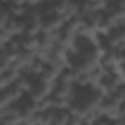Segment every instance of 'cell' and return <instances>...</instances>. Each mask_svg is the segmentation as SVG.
<instances>
[{"instance_id": "obj_7", "label": "cell", "mask_w": 125, "mask_h": 125, "mask_svg": "<svg viewBox=\"0 0 125 125\" xmlns=\"http://www.w3.org/2000/svg\"><path fill=\"white\" fill-rule=\"evenodd\" d=\"M64 125H86V121L80 119L78 115H74V113L68 109V117H66V123H64Z\"/></svg>"}, {"instance_id": "obj_5", "label": "cell", "mask_w": 125, "mask_h": 125, "mask_svg": "<svg viewBox=\"0 0 125 125\" xmlns=\"http://www.w3.org/2000/svg\"><path fill=\"white\" fill-rule=\"evenodd\" d=\"M23 96H25V94H23L21 90H18L14 84H10V86L2 88V90H0V109L14 107V105L23 98Z\"/></svg>"}, {"instance_id": "obj_4", "label": "cell", "mask_w": 125, "mask_h": 125, "mask_svg": "<svg viewBox=\"0 0 125 125\" xmlns=\"http://www.w3.org/2000/svg\"><path fill=\"white\" fill-rule=\"evenodd\" d=\"M12 109H14V113L18 115V119H20V121H29V119L39 111L37 104H35V102H31L27 96H23V98H21V100L12 107Z\"/></svg>"}, {"instance_id": "obj_8", "label": "cell", "mask_w": 125, "mask_h": 125, "mask_svg": "<svg viewBox=\"0 0 125 125\" xmlns=\"http://www.w3.org/2000/svg\"><path fill=\"white\" fill-rule=\"evenodd\" d=\"M8 18H10V10H8V4H4V2H0V27L8 21Z\"/></svg>"}, {"instance_id": "obj_11", "label": "cell", "mask_w": 125, "mask_h": 125, "mask_svg": "<svg viewBox=\"0 0 125 125\" xmlns=\"http://www.w3.org/2000/svg\"><path fill=\"white\" fill-rule=\"evenodd\" d=\"M8 41H10V37H8V35H6V33H4L2 29H0V49H2V47H4V45H6Z\"/></svg>"}, {"instance_id": "obj_2", "label": "cell", "mask_w": 125, "mask_h": 125, "mask_svg": "<svg viewBox=\"0 0 125 125\" xmlns=\"http://www.w3.org/2000/svg\"><path fill=\"white\" fill-rule=\"evenodd\" d=\"M53 84H49V82H45L43 78H39V76H35V80H33V84H31V88L25 92V96L31 100V102H35L37 104V107L43 104V102H47L49 98H51V92H53Z\"/></svg>"}, {"instance_id": "obj_10", "label": "cell", "mask_w": 125, "mask_h": 125, "mask_svg": "<svg viewBox=\"0 0 125 125\" xmlns=\"http://www.w3.org/2000/svg\"><path fill=\"white\" fill-rule=\"evenodd\" d=\"M117 74H119V78H121V82H123V86H125V55H123V61H121V64H119V68H117Z\"/></svg>"}, {"instance_id": "obj_12", "label": "cell", "mask_w": 125, "mask_h": 125, "mask_svg": "<svg viewBox=\"0 0 125 125\" xmlns=\"http://www.w3.org/2000/svg\"><path fill=\"white\" fill-rule=\"evenodd\" d=\"M117 125H125V117H121V119L117 121Z\"/></svg>"}, {"instance_id": "obj_6", "label": "cell", "mask_w": 125, "mask_h": 125, "mask_svg": "<svg viewBox=\"0 0 125 125\" xmlns=\"http://www.w3.org/2000/svg\"><path fill=\"white\" fill-rule=\"evenodd\" d=\"M100 113H102V117H105L109 121H119L121 119V104L111 100L109 96H104V102L100 105Z\"/></svg>"}, {"instance_id": "obj_1", "label": "cell", "mask_w": 125, "mask_h": 125, "mask_svg": "<svg viewBox=\"0 0 125 125\" xmlns=\"http://www.w3.org/2000/svg\"><path fill=\"white\" fill-rule=\"evenodd\" d=\"M102 102H104V94L98 92L96 88H76V96L68 109L80 119H84L86 125H90L92 121L102 117L100 113Z\"/></svg>"}, {"instance_id": "obj_9", "label": "cell", "mask_w": 125, "mask_h": 125, "mask_svg": "<svg viewBox=\"0 0 125 125\" xmlns=\"http://www.w3.org/2000/svg\"><path fill=\"white\" fill-rule=\"evenodd\" d=\"M90 125H117V121H109V119H105V117H100V119L92 121Z\"/></svg>"}, {"instance_id": "obj_3", "label": "cell", "mask_w": 125, "mask_h": 125, "mask_svg": "<svg viewBox=\"0 0 125 125\" xmlns=\"http://www.w3.org/2000/svg\"><path fill=\"white\" fill-rule=\"evenodd\" d=\"M121 86H123V82H121V78H119L117 72H105V70H102V76H100V82H98L96 90L102 92L104 96H109V94H113Z\"/></svg>"}, {"instance_id": "obj_13", "label": "cell", "mask_w": 125, "mask_h": 125, "mask_svg": "<svg viewBox=\"0 0 125 125\" xmlns=\"http://www.w3.org/2000/svg\"><path fill=\"white\" fill-rule=\"evenodd\" d=\"M121 23H123V25H125V18H123V20H121Z\"/></svg>"}]
</instances>
